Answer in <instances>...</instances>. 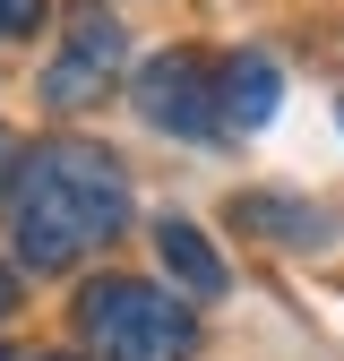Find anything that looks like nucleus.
I'll list each match as a JSON object with an SVG mask.
<instances>
[{"mask_svg":"<svg viewBox=\"0 0 344 361\" xmlns=\"http://www.w3.org/2000/svg\"><path fill=\"white\" fill-rule=\"evenodd\" d=\"M43 9H52V0H0V35H35Z\"/></svg>","mask_w":344,"mask_h":361,"instance_id":"0eeeda50","label":"nucleus"},{"mask_svg":"<svg viewBox=\"0 0 344 361\" xmlns=\"http://www.w3.org/2000/svg\"><path fill=\"white\" fill-rule=\"evenodd\" d=\"M18 164H26V138H18V129H0V190L18 180Z\"/></svg>","mask_w":344,"mask_h":361,"instance_id":"6e6552de","label":"nucleus"},{"mask_svg":"<svg viewBox=\"0 0 344 361\" xmlns=\"http://www.w3.org/2000/svg\"><path fill=\"white\" fill-rule=\"evenodd\" d=\"M121 61H129V35H121L104 9L69 18V35H61L52 69H43V104H61V112H78V104H104V86L121 78Z\"/></svg>","mask_w":344,"mask_h":361,"instance_id":"7ed1b4c3","label":"nucleus"},{"mask_svg":"<svg viewBox=\"0 0 344 361\" xmlns=\"http://www.w3.org/2000/svg\"><path fill=\"white\" fill-rule=\"evenodd\" d=\"M35 361H69V353H35Z\"/></svg>","mask_w":344,"mask_h":361,"instance_id":"9d476101","label":"nucleus"},{"mask_svg":"<svg viewBox=\"0 0 344 361\" xmlns=\"http://www.w3.org/2000/svg\"><path fill=\"white\" fill-rule=\"evenodd\" d=\"M276 95H284V78H276V61L267 52H233L224 61V78H215V129H267L276 121Z\"/></svg>","mask_w":344,"mask_h":361,"instance_id":"39448f33","label":"nucleus"},{"mask_svg":"<svg viewBox=\"0 0 344 361\" xmlns=\"http://www.w3.org/2000/svg\"><path fill=\"white\" fill-rule=\"evenodd\" d=\"M138 112L155 129H172V138H207L215 129V69L198 52H164L138 69Z\"/></svg>","mask_w":344,"mask_h":361,"instance_id":"20e7f679","label":"nucleus"},{"mask_svg":"<svg viewBox=\"0 0 344 361\" xmlns=\"http://www.w3.org/2000/svg\"><path fill=\"white\" fill-rule=\"evenodd\" d=\"M78 327L104 361H190V344H198L190 310L138 276H95L78 293Z\"/></svg>","mask_w":344,"mask_h":361,"instance_id":"f03ea898","label":"nucleus"},{"mask_svg":"<svg viewBox=\"0 0 344 361\" xmlns=\"http://www.w3.org/2000/svg\"><path fill=\"white\" fill-rule=\"evenodd\" d=\"M155 258H164V276L181 284L190 301H215V293L233 284V276H224V258H215V241L198 233V224H181V215H164V224H155Z\"/></svg>","mask_w":344,"mask_h":361,"instance_id":"423d86ee","label":"nucleus"},{"mask_svg":"<svg viewBox=\"0 0 344 361\" xmlns=\"http://www.w3.org/2000/svg\"><path fill=\"white\" fill-rule=\"evenodd\" d=\"M9 310H18V276H9V267H0V319H9Z\"/></svg>","mask_w":344,"mask_h":361,"instance_id":"1a4fd4ad","label":"nucleus"},{"mask_svg":"<svg viewBox=\"0 0 344 361\" xmlns=\"http://www.w3.org/2000/svg\"><path fill=\"white\" fill-rule=\"evenodd\" d=\"M18 172H26V190H18V267H35V276L78 267L95 241H112L129 224V172L95 138H43Z\"/></svg>","mask_w":344,"mask_h":361,"instance_id":"f257e3e1","label":"nucleus"}]
</instances>
